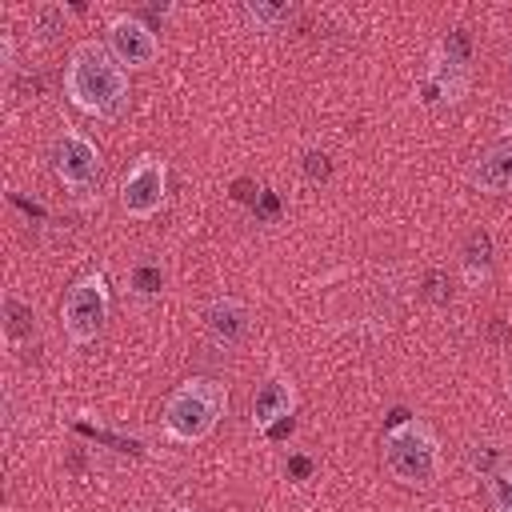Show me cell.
I'll return each mask as SVG.
<instances>
[{
	"label": "cell",
	"mask_w": 512,
	"mask_h": 512,
	"mask_svg": "<svg viewBox=\"0 0 512 512\" xmlns=\"http://www.w3.org/2000/svg\"><path fill=\"white\" fill-rule=\"evenodd\" d=\"M64 92L68 100L88 116H120L128 104V76L124 64L96 40H84L72 48L64 68Z\"/></svg>",
	"instance_id": "1"
},
{
	"label": "cell",
	"mask_w": 512,
	"mask_h": 512,
	"mask_svg": "<svg viewBox=\"0 0 512 512\" xmlns=\"http://www.w3.org/2000/svg\"><path fill=\"white\" fill-rule=\"evenodd\" d=\"M224 412H228L224 384H216V380H188V384H180L164 400V428H168L172 440L196 444V440H204L220 424Z\"/></svg>",
	"instance_id": "2"
},
{
	"label": "cell",
	"mask_w": 512,
	"mask_h": 512,
	"mask_svg": "<svg viewBox=\"0 0 512 512\" xmlns=\"http://www.w3.org/2000/svg\"><path fill=\"white\" fill-rule=\"evenodd\" d=\"M384 464L396 480H404L412 488H428L440 472V448H436V436L428 432V424L404 420V424L388 428L384 432Z\"/></svg>",
	"instance_id": "3"
},
{
	"label": "cell",
	"mask_w": 512,
	"mask_h": 512,
	"mask_svg": "<svg viewBox=\"0 0 512 512\" xmlns=\"http://www.w3.org/2000/svg\"><path fill=\"white\" fill-rule=\"evenodd\" d=\"M108 308H112V300H108V284H104V276H100V272L80 276V280L68 288L64 308H60V316H64V332H68L76 344L96 340L100 328H104V320H108Z\"/></svg>",
	"instance_id": "4"
},
{
	"label": "cell",
	"mask_w": 512,
	"mask_h": 512,
	"mask_svg": "<svg viewBox=\"0 0 512 512\" xmlns=\"http://www.w3.org/2000/svg\"><path fill=\"white\" fill-rule=\"evenodd\" d=\"M164 192H168V168L160 156H140L124 184H120V204L128 216H152L160 204H164Z\"/></svg>",
	"instance_id": "5"
},
{
	"label": "cell",
	"mask_w": 512,
	"mask_h": 512,
	"mask_svg": "<svg viewBox=\"0 0 512 512\" xmlns=\"http://www.w3.org/2000/svg\"><path fill=\"white\" fill-rule=\"evenodd\" d=\"M52 168H56V176L68 188H88L100 176V152H96V144L88 136H80V132L68 128L52 144Z\"/></svg>",
	"instance_id": "6"
},
{
	"label": "cell",
	"mask_w": 512,
	"mask_h": 512,
	"mask_svg": "<svg viewBox=\"0 0 512 512\" xmlns=\"http://www.w3.org/2000/svg\"><path fill=\"white\" fill-rule=\"evenodd\" d=\"M108 52L128 68H148L160 56V40L140 16H116L108 24Z\"/></svg>",
	"instance_id": "7"
},
{
	"label": "cell",
	"mask_w": 512,
	"mask_h": 512,
	"mask_svg": "<svg viewBox=\"0 0 512 512\" xmlns=\"http://www.w3.org/2000/svg\"><path fill=\"white\" fill-rule=\"evenodd\" d=\"M204 328H208V340L212 344L236 348V344H244V336L252 328V312H248V304H240L232 296H220V300H212L204 308Z\"/></svg>",
	"instance_id": "8"
},
{
	"label": "cell",
	"mask_w": 512,
	"mask_h": 512,
	"mask_svg": "<svg viewBox=\"0 0 512 512\" xmlns=\"http://www.w3.org/2000/svg\"><path fill=\"white\" fill-rule=\"evenodd\" d=\"M292 408H296V388H292V380L268 376V380L256 388L252 424H256L260 432H268V428H276L280 420H292Z\"/></svg>",
	"instance_id": "9"
},
{
	"label": "cell",
	"mask_w": 512,
	"mask_h": 512,
	"mask_svg": "<svg viewBox=\"0 0 512 512\" xmlns=\"http://www.w3.org/2000/svg\"><path fill=\"white\" fill-rule=\"evenodd\" d=\"M468 180L480 188V192H504L512 188V140H500L492 148H484L468 172Z\"/></svg>",
	"instance_id": "10"
},
{
	"label": "cell",
	"mask_w": 512,
	"mask_h": 512,
	"mask_svg": "<svg viewBox=\"0 0 512 512\" xmlns=\"http://www.w3.org/2000/svg\"><path fill=\"white\" fill-rule=\"evenodd\" d=\"M460 96H464V72L436 60V68H432V72L424 76V84H420V100H424L428 108H448V104H456Z\"/></svg>",
	"instance_id": "11"
},
{
	"label": "cell",
	"mask_w": 512,
	"mask_h": 512,
	"mask_svg": "<svg viewBox=\"0 0 512 512\" xmlns=\"http://www.w3.org/2000/svg\"><path fill=\"white\" fill-rule=\"evenodd\" d=\"M460 268H464V280L468 284H480L488 272H492V236L484 228H472L464 248H460Z\"/></svg>",
	"instance_id": "12"
},
{
	"label": "cell",
	"mask_w": 512,
	"mask_h": 512,
	"mask_svg": "<svg viewBox=\"0 0 512 512\" xmlns=\"http://www.w3.org/2000/svg\"><path fill=\"white\" fill-rule=\"evenodd\" d=\"M32 332H36V312H32V304L8 292V296H4V336H8L12 344H20V340H28Z\"/></svg>",
	"instance_id": "13"
},
{
	"label": "cell",
	"mask_w": 512,
	"mask_h": 512,
	"mask_svg": "<svg viewBox=\"0 0 512 512\" xmlns=\"http://www.w3.org/2000/svg\"><path fill=\"white\" fill-rule=\"evenodd\" d=\"M244 20L256 32H276L284 20H292V4H272V0H252L244 4Z\"/></svg>",
	"instance_id": "14"
},
{
	"label": "cell",
	"mask_w": 512,
	"mask_h": 512,
	"mask_svg": "<svg viewBox=\"0 0 512 512\" xmlns=\"http://www.w3.org/2000/svg\"><path fill=\"white\" fill-rule=\"evenodd\" d=\"M436 60L464 72L468 60H472V36H468V28H448L444 40H440V56H436Z\"/></svg>",
	"instance_id": "15"
},
{
	"label": "cell",
	"mask_w": 512,
	"mask_h": 512,
	"mask_svg": "<svg viewBox=\"0 0 512 512\" xmlns=\"http://www.w3.org/2000/svg\"><path fill=\"white\" fill-rule=\"evenodd\" d=\"M32 32H36V40H56L64 32V8L60 4H36L32 8Z\"/></svg>",
	"instance_id": "16"
},
{
	"label": "cell",
	"mask_w": 512,
	"mask_h": 512,
	"mask_svg": "<svg viewBox=\"0 0 512 512\" xmlns=\"http://www.w3.org/2000/svg\"><path fill=\"white\" fill-rule=\"evenodd\" d=\"M160 288H164V272H160V264L140 260V264L132 268V292H136V296H156Z\"/></svg>",
	"instance_id": "17"
},
{
	"label": "cell",
	"mask_w": 512,
	"mask_h": 512,
	"mask_svg": "<svg viewBox=\"0 0 512 512\" xmlns=\"http://www.w3.org/2000/svg\"><path fill=\"white\" fill-rule=\"evenodd\" d=\"M488 496L496 512H512V468H496L488 480Z\"/></svg>",
	"instance_id": "18"
},
{
	"label": "cell",
	"mask_w": 512,
	"mask_h": 512,
	"mask_svg": "<svg viewBox=\"0 0 512 512\" xmlns=\"http://www.w3.org/2000/svg\"><path fill=\"white\" fill-rule=\"evenodd\" d=\"M424 300L436 304V308L452 304V284H448V276H444L440 268H428V272H424Z\"/></svg>",
	"instance_id": "19"
},
{
	"label": "cell",
	"mask_w": 512,
	"mask_h": 512,
	"mask_svg": "<svg viewBox=\"0 0 512 512\" xmlns=\"http://www.w3.org/2000/svg\"><path fill=\"white\" fill-rule=\"evenodd\" d=\"M300 168H304V176H308L312 184H324V180L332 176V156L320 152V148H308L304 160H300Z\"/></svg>",
	"instance_id": "20"
},
{
	"label": "cell",
	"mask_w": 512,
	"mask_h": 512,
	"mask_svg": "<svg viewBox=\"0 0 512 512\" xmlns=\"http://www.w3.org/2000/svg\"><path fill=\"white\" fill-rule=\"evenodd\" d=\"M468 464H472L476 472L492 476V472L500 468V448H492V444H472V448H468Z\"/></svg>",
	"instance_id": "21"
},
{
	"label": "cell",
	"mask_w": 512,
	"mask_h": 512,
	"mask_svg": "<svg viewBox=\"0 0 512 512\" xmlns=\"http://www.w3.org/2000/svg\"><path fill=\"white\" fill-rule=\"evenodd\" d=\"M256 216H264V220H276V216H280L276 192H256Z\"/></svg>",
	"instance_id": "22"
},
{
	"label": "cell",
	"mask_w": 512,
	"mask_h": 512,
	"mask_svg": "<svg viewBox=\"0 0 512 512\" xmlns=\"http://www.w3.org/2000/svg\"><path fill=\"white\" fill-rule=\"evenodd\" d=\"M288 472H292L296 480H304V476L312 472V460H308V456H292V460H288Z\"/></svg>",
	"instance_id": "23"
},
{
	"label": "cell",
	"mask_w": 512,
	"mask_h": 512,
	"mask_svg": "<svg viewBox=\"0 0 512 512\" xmlns=\"http://www.w3.org/2000/svg\"><path fill=\"white\" fill-rule=\"evenodd\" d=\"M168 512H192V508H180V504H176V508H168Z\"/></svg>",
	"instance_id": "24"
}]
</instances>
